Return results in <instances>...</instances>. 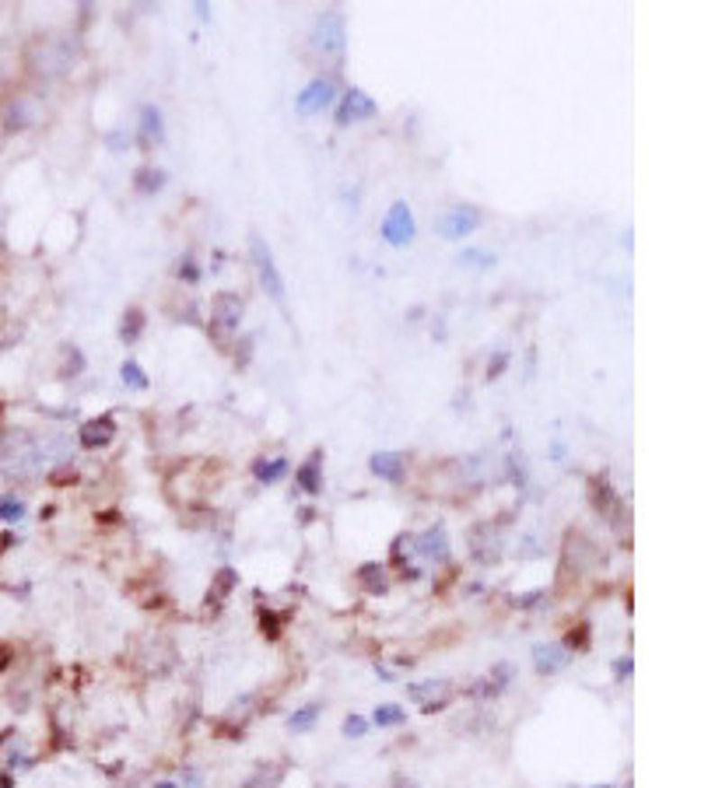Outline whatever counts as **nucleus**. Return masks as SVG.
Masks as SVG:
<instances>
[{"mask_svg": "<svg viewBox=\"0 0 701 788\" xmlns=\"http://www.w3.org/2000/svg\"><path fill=\"white\" fill-rule=\"evenodd\" d=\"M77 63V46L64 35H35L25 46V70L35 81H57Z\"/></svg>", "mask_w": 701, "mask_h": 788, "instance_id": "nucleus-2", "label": "nucleus"}, {"mask_svg": "<svg viewBox=\"0 0 701 788\" xmlns=\"http://www.w3.org/2000/svg\"><path fill=\"white\" fill-rule=\"evenodd\" d=\"M369 470H372V476L386 480V484H404V473H407V456H404V452H396V448L372 452V459H369Z\"/></svg>", "mask_w": 701, "mask_h": 788, "instance_id": "nucleus-17", "label": "nucleus"}, {"mask_svg": "<svg viewBox=\"0 0 701 788\" xmlns=\"http://www.w3.org/2000/svg\"><path fill=\"white\" fill-rule=\"evenodd\" d=\"M42 116H46V105H42V98L32 92H11L4 98V105H0V126H4V133H25V130L42 123Z\"/></svg>", "mask_w": 701, "mask_h": 788, "instance_id": "nucleus-6", "label": "nucleus"}, {"mask_svg": "<svg viewBox=\"0 0 701 788\" xmlns=\"http://www.w3.org/2000/svg\"><path fill=\"white\" fill-rule=\"evenodd\" d=\"M319 715H323V704H319V701H309V704H302V708H295V711L287 715V729H291V732H313Z\"/></svg>", "mask_w": 701, "mask_h": 788, "instance_id": "nucleus-25", "label": "nucleus"}, {"mask_svg": "<svg viewBox=\"0 0 701 788\" xmlns=\"http://www.w3.org/2000/svg\"><path fill=\"white\" fill-rule=\"evenodd\" d=\"M530 656H533V669L541 676H554V673H561L572 662V652L565 645H558V641H537Z\"/></svg>", "mask_w": 701, "mask_h": 788, "instance_id": "nucleus-16", "label": "nucleus"}, {"mask_svg": "<svg viewBox=\"0 0 701 788\" xmlns=\"http://www.w3.org/2000/svg\"><path fill=\"white\" fill-rule=\"evenodd\" d=\"M11 656H14V652H11V648H7V645H0V673H4V669H7V662H11Z\"/></svg>", "mask_w": 701, "mask_h": 788, "instance_id": "nucleus-39", "label": "nucleus"}, {"mask_svg": "<svg viewBox=\"0 0 701 788\" xmlns=\"http://www.w3.org/2000/svg\"><path fill=\"white\" fill-rule=\"evenodd\" d=\"M235 589H239V571L232 565H222L214 571V578H211V593L218 599H224V596H232Z\"/></svg>", "mask_w": 701, "mask_h": 788, "instance_id": "nucleus-28", "label": "nucleus"}, {"mask_svg": "<svg viewBox=\"0 0 701 788\" xmlns=\"http://www.w3.org/2000/svg\"><path fill=\"white\" fill-rule=\"evenodd\" d=\"M593 788H617V785H593Z\"/></svg>", "mask_w": 701, "mask_h": 788, "instance_id": "nucleus-42", "label": "nucleus"}, {"mask_svg": "<svg viewBox=\"0 0 701 788\" xmlns=\"http://www.w3.org/2000/svg\"><path fill=\"white\" fill-rule=\"evenodd\" d=\"M35 754L22 743L18 729H0V788H14L18 774L32 771Z\"/></svg>", "mask_w": 701, "mask_h": 788, "instance_id": "nucleus-7", "label": "nucleus"}, {"mask_svg": "<svg viewBox=\"0 0 701 788\" xmlns=\"http://www.w3.org/2000/svg\"><path fill=\"white\" fill-rule=\"evenodd\" d=\"M411 547H414L417 557H421V561H428V565H446L449 557H452V547H449L446 526H428L424 533L411 539Z\"/></svg>", "mask_w": 701, "mask_h": 788, "instance_id": "nucleus-13", "label": "nucleus"}, {"mask_svg": "<svg viewBox=\"0 0 701 788\" xmlns=\"http://www.w3.org/2000/svg\"><path fill=\"white\" fill-rule=\"evenodd\" d=\"M309 50L316 53L323 63H341L348 53V22L341 11H323L313 32H309Z\"/></svg>", "mask_w": 701, "mask_h": 788, "instance_id": "nucleus-3", "label": "nucleus"}, {"mask_svg": "<svg viewBox=\"0 0 701 788\" xmlns=\"http://www.w3.org/2000/svg\"><path fill=\"white\" fill-rule=\"evenodd\" d=\"M467 547H470V561L480 567H495L505 554V539L491 522H478L467 536Z\"/></svg>", "mask_w": 701, "mask_h": 788, "instance_id": "nucleus-11", "label": "nucleus"}, {"mask_svg": "<svg viewBox=\"0 0 701 788\" xmlns=\"http://www.w3.org/2000/svg\"><path fill=\"white\" fill-rule=\"evenodd\" d=\"M484 221V211L474 204H449L446 211L435 218V235L446 242H460L467 235H474Z\"/></svg>", "mask_w": 701, "mask_h": 788, "instance_id": "nucleus-8", "label": "nucleus"}, {"mask_svg": "<svg viewBox=\"0 0 701 788\" xmlns=\"http://www.w3.org/2000/svg\"><path fill=\"white\" fill-rule=\"evenodd\" d=\"M291 470V463H287L285 456H259L253 459V480L256 484H263V487H274V484H281Z\"/></svg>", "mask_w": 701, "mask_h": 788, "instance_id": "nucleus-21", "label": "nucleus"}, {"mask_svg": "<svg viewBox=\"0 0 701 788\" xmlns=\"http://www.w3.org/2000/svg\"><path fill=\"white\" fill-rule=\"evenodd\" d=\"M547 599V589H530L526 596H515L512 599V606H519V610H533L537 602H543Z\"/></svg>", "mask_w": 701, "mask_h": 788, "instance_id": "nucleus-37", "label": "nucleus"}, {"mask_svg": "<svg viewBox=\"0 0 701 788\" xmlns=\"http://www.w3.org/2000/svg\"><path fill=\"white\" fill-rule=\"evenodd\" d=\"M193 11H196V18H204V22H207V18H211V11H207V4H196V7H193Z\"/></svg>", "mask_w": 701, "mask_h": 788, "instance_id": "nucleus-40", "label": "nucleus"}, {"mask_svg": "<svg viewBox=\"0 0 701 788\" xmlns=\"http://www.w3.org/2000/svg\"><path fill=\"white\" fill-rule=\"evenodd\" d=\"M287 613H274V610H259V634L267 638V641H281V634H285V620Z\"/></svg>", "mask_w": 701, "mask_h": 788, "instance_id": "nucleus-30", "label": "nucleus"}, {"mask_svg": "<svg viewBox=\"0 0 701 788\" xmlns=\"http://www.w3.org/2000/svg\"><path fill=\"white\" fill-rule=\"evenodd\" d=\"M148 330V315L141 305H127L123 315H120V344H137Z\"/></svg>", "mask_w": 701, "mask_h": 788, "instance_id": "nucleus-24", "label": "nucleus"}, {"mask_svg": "<svg viewBox=\"0 0 701 788\" xmlns=\"http://www.w3.org/2000/svg\"><path fill=\"white\" fill-rule=\"evenodd\" d=\"M456 263H460V267H470V270H491L498 259H495L491 249H463Z\"/></svg>", "mask_w": 701, "mask_h": 788, "instance_id": "nucleus-32", "label": "nucleus"}, {"mask_svg": "<svg viewBox=\"0 0 701 788\" xmlns=\"http://www.w3.org/2000/svg\"><path fill=\"white\" fill-rule=\"evenodd\" d=\"M50 466V441L29 428H7L0 435V473L22 484L39 480Z\"/></svg>", "mask_w": 701, "mask_h": 788, "instance_id": "nucleus-1", "label": "nucleus"}, {"mask_svg": "<svg viewBox=\"0 0 701 788\" xmlns=\"http://www.w3.org/2000/svg\"><path fill=\"white\" fill-rule=\"evenodd\" d=\"M246 315V302L235 291H214L211 305H207V333L218 347H228V340H235L239 326Z\"/></svg>", "mask_w": 701, "mask_h": 788, "instance_id": "nucleus-4", "label": "nucleus"}, {"mask_svg": "<svg viewBox=\"0 0 701 788\" xmlns=\"http://www.w3.org/2000/svg\"><path fill=\"white\" fill-rule=\"evenodd\" d=\"M120 378H123V385L133 389V393H148V385H151V378L144 376V368H141L137 361H123V365H120Z\"/></svg>", "mask_w": 701, "mask_h": 788, "instance_id": "nucleus-31", "label": "nucleus"}, {"mask_svg": "<svg viewBox=\"0 0 701 788\" xmlns=\"http://www.w3.org/2000/svg\"><path fill=\"white\" fill-rule=\"evenodd\" d=\"M113 439H116V421H113V413L88 417V421L77 428V445L88 448V452H98V448L113 445Z\"/></svg>", "mask_w": 701, "mask_h": 788, "instance_id": "nucleus-15", "label": "nucleus"}, {"mask_svg": "<svg viewBox=\"0 0 701 788\" xmlns=\"http://www.w3.org/2000/svg\"><path fill=\"white\" fill-rule=\"evenodd\" d=\"M29 515V504L22 494H14V491H4L0 494V522H7V526H14V522H22Z\"/></svg>", "mask_w": 701, "mask_h": 788, "instance_id": "nucleus-26", "label": "nucleus"}, {"mask_svg": "<svg viewBox=\"0 0 701 788\" xmlns=\"http://www.w3.org/2000/svg\"><path fill=\"white\" fill-rule=\"evenodd\" d=\"M379 235H383V239L389 242V246H393V249H404V246H411V242H414L417 224H414V214H411V207H407L404 200H393V204H389V211H386Z\"/></svg>", "mask_w": 701, "mask_h": 788, "instance_id": "nucleus-12", "label": "nucleus"}, {"mask_svg": "<svg viewBox=\"0 0 701 788\" xmlns=\"http://www.w3.org/2000/svg\"><path fill=\"white\" fill-rule=\"evenodd\" d=\"M161 144H165V116H161L159 105L144 102V105L137 109V148L155 151Z\"/></svg>", "mask_w": 701, "mask_h": 788, "instance_id": "nucleus-14", "label": "nucleus"}, {"mask_svg": "<svg viewBox=\"0 0 701 788\" xmlns=\"http://www.w3.org/2000/svg\"><path fill=\"white\" fill-rule=\"evenodd\" d=\"M354 582L361 585L365 596H386L389 593V578H386L383 561H361L354 571Z\"/></svg>", "mask_w": 701, "mask_h": 788, "instance_id": "nucleus-19", "label": "nucleus"}, {"mask_svg": "<svg viewBox=\"0 0 701 788\" xmlns=\"http://www.w3.org/2000/svg\"><path fill=\"white\" fill-rule=\"evenodd\" d=\"M155 788H179L176 782H155Z\"/></svg>", "mask_w": 701, "mask_h": 788, "instance_id": "nucleus-41", "label": "nucleus"}, {"mask_svg": "<svg viewBox=\"0 0 701 788\" xmlns=\"http://www.w3.org/2000/svg\"><path fill=\"white\" fill-rule=\"evenodd\" d=\"M376 116H379V102L365 92V88H354V85L344 88V95H341L337 105H333V123L337 126L369 123V120H376Z\"/></svg>", "mask_w": 701, "mask_h": 788, "instance_id": "nucleus-9", "label": "nucleus"}, {"mask_svg": "<svg viewBox=\"0 0 701 788\" xmlns=\"http://www.w3.org/2000/svg\"><path fill=\"white\" fill-rule=\"evenodd\" d=\"M200 277H204V270H200L196 256H193V252H183V256L176 259V281L183 284V287H196Z\"/></svg>", "mask_w": 701, "mask_h": 788, "instance_id": "nucleus-27", "label": "nucleus"}, {"mask_svg": "<svg viewBox=\"0 0 701 788\" xmlns=\"http://www.w3.org/2000/svg\"><path fill=\"white\" fill-rule=\"evenodd\" d=\"M295 484H298V491L309 494V498L323 494V487H326V480H323V448H316L305 463H298V470H295Z\"/></svg>", "mask_w": 701, "mask_h": 788, "instance_id": "nucleus-18", "label": "nucleus"}, {"mask_svg": "<svg viewBox=\"0 0 701 788\" xmlns=\"http://www.w3.org/2000/svg\"><path fill=\"white\" fill-rule=\"evenodd\" d=\"M337 98H341L337 77H333V74H319V77H313L302 92L295 95V109H298L302 116H319L323 109H333Z\"/></svg>", "mask_w": 701, "mask_h": 788, "instance_id": "nucleus-10", "label": "nucleus"}, {"mask_svg": "<svg viewBox=\"0 0 701 788\" xmlns=\"http://www.w3.org/2000/svg\"><path fill=\"white\" fill-rule=\"evenodd\" d=\"M105 140H109V148H113V151H123V148H130V133H123V130H113Z\"/></svg>", "mask_w": 701, "mask_h": 788, "instance_id": "nucleus-38", "label": "nucleus"}, {"mask_svg": "<svg viewBox=\"0 0 701 788\" xmlns=\"http://www.w3.org/2000/svg\"><path fill=\"white\" fill-rule=\"evenodd\" d=\"M610 669H614V680H621V684H624V680H632V673H635V659H632V652L617 656Z\"/></svg>", "mask_w": 701, "mask_h": 788, "instance_id": "nucleus-36", "label": "nucleus"}, {"mask_svg": "<svg viewBox=\"0 0 701 788\" xmlns=\"http://www.w3.org/2000/svg\"><path fill=\"white\" fill-rule=\"evenodd\" d=\"M130 183H133V193L155 196V193H161V189L168 186V172H165V168H155V165H141Z\"/></svg>", "mask_w": 701, "mask_h": 788, "instance_id": "nucleus-23", "label": "nucleus"}, {"mask_svg": "<svg viewBox=\"0 0 701 788\" xmlns=\"http://www.w3.org/2000/svg\"><path fill=\"white\" fill-rule=\"evenodd\" d=\"M512 673H515V669H512V662H498V666H495V669H491V673H487V676H484V680H480V684L470 693H474V697H480V701H487V697H498V693H502L512 684Z\"/></svg>", "mask_w": 701, "mask_h": 788, "instance_id": "nucleus-22", "label": "nucleus"}, {"mask_svg": "<svg viewBox=\"0 0 701 788\" xmlns=\"http://www.w3.org/2000/svg\"><path fill=\"white\" fill-rule=\"evenodd\" d=\"M369 719H365V715H354V711H350L348 719H344V725H341V732H344V736H348V739H361V736H369Z\"/></svg>", "mask_w": 701, "mask_h": 788, "instance_id": "nucleus-34", "label": "nucleus"}, {"mask_svg": "<svg viewBox=\"0 0 701 788\" xmlns=\"http://www.w3.org/2000/svg\"><path fill=\"white\" fill-rule=\"evenodd\" d=\"M565 648H569V652H589V624H586V620H578V624L569 630Z\"/></svg>", "mask_w": 701, "mask_h": 788, "instance_id": "nucleus-33", "label": "nucleus"}, {"mask_svg": "<svg viewBox=\"0 0 701 788\" xmlns=\"http://www.w3.org/2000/svg\"><path fill=\"white\" fill-rule=\"evenodd\" d=\"M509 361H512V354L509 350H495L491 358H487V372H484V378L491 382V378H498L505 368H509Z\"/></svg>", "mask_w": 701, "mask_h": 788, "instance_id": "nucleus-35", "label": "nucleus"}, {"mask_svg": "<svg viewBox=\"0 0 701 788\" xmlns=\"http://www.w3.org/2000/svg\"><path fill=\"white\" fill-rule=\"evenodd\" d=\"M250 259H253V270H256V281L263 287V294L274 302V305H287V287H285V274H281V267H278V259H274V249H270V242L259 235V231H250Z\"/></svg>", "mask_w": 701, "mask_h": 788, "instance_id": "nucleus-5", "label": "nucleus"}, {"mask_svg": "<svg viewBox=\"0 0 701 788\" xmlns=\"http://www.w3.org/2000/svg\"><path fill=\"white\" fill-rule=\"evenodd\" d=\"M372 725H379V729L407 725V708H400V704H379V708L372 711Z\"/></svg>", "mask_w": 701, "mask_h": 788, "instance_id": "nucleus-29", "label": "nucleus"}, {"mask_svg": "<svg viewBox=\"0 0 701 788\" xmlns=\"http://www.w3.org/2000/svg\"><path fill=\"white\" fill-rule=\"evenodd\" d=\"M589 498H593V504H596L600 515H610L614 522L624 519V504H621V498L614 494V487H610L606 476H593V484H589Z\"/></svg>", "mask_w": 701, "mask_h": 788, "instance_id": "nucleus-20", "label": "nucleus"}]
</instances>
